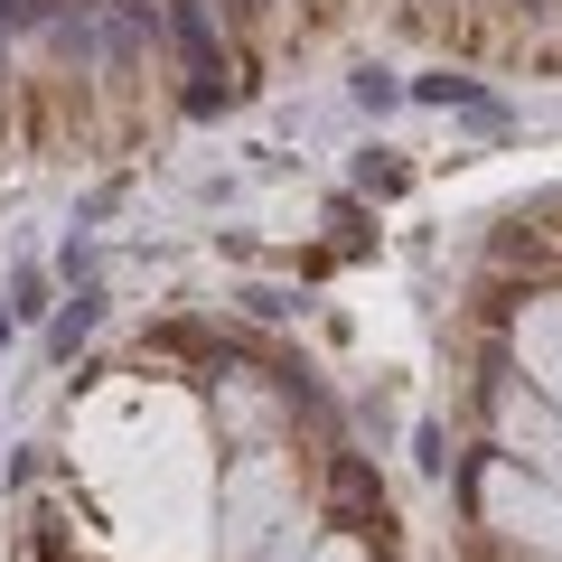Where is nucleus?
Instances as JSON below:
<instances>
[{
    "label": "nucleus",
    "mask_w": 562,
    "mask_h": 562,
    "mask_svg": "<svg viewBox=\"0 0 562 562\" xmlns=\"http://www.w3.org/2000/svg\"><path fill=\"white\" fill-rule=\"evenodd\" d=\"M160 29H169V47H179V66L198 76V113H216V76H225V47H216V20H206V0H169L160 10Z\"/></svg>",
    "instance_id": "obj_1"
},
{
    "label": "nucleus",
    "mask_w": 562,
    "mask_h": 562,
    "mask_svg": "<svg viewBox=\"0 0 562 562\" xmlns=\"http://www.w3.org/2000/svg\"><path fill=\"white\" fill-rule=\"evenodd\" d=\"M413 94H422V103H441V113H479V122H487V132H506V103H497V94H487V85H479V76H422V85H413Z\"/></svg>",
    "instance_id": "obj_2"
},
{
    "label": "nucleus",
    "mask_w": 562,
    "mask_h": 562,
    "mask_svg": "<svg viewBox=\"0 0 562 562\" xmlns=\"http://www.w3.org/2000/svg\"><path fill=\"white\" fill-rule=\"evenodd\" d=\"M76 0H0V38H29V29H57Z\"/></svg>",
    "instance_id": "obj_3"
},
{
    "label": "nucleus",
    "mask_w": 562,
    "mask_h": 562,
    "mask_svg": "<svg viewBox=\"0 0 562 562\" xmlns=\"http://www.w3.org/2000/svg\"><path fill=\"white\" fill-rule=\"evenodd\" d=\"M357 103H366V113H394V103H403V85L384 76V66H366V76H357Z\"/></svg>",
    "instance_id": "obj_4"
},
{
    "label": "nucleus",
    "mask_w": 562,
    "mask_h": 562,
    "mask_svg": "<svg viewBox=\"0 0 562 562\" xmlns=\"http://www.w3.org/2000/svg\"><path fill=\"white\" fill-rule=\"evenodd\" d=\"M516 10H543V0H516Z\"/></svg>",
    "instance_id": "obj_5"
}]
</instances>
